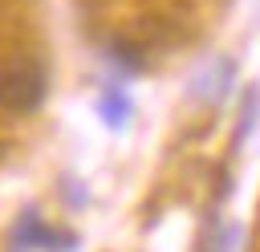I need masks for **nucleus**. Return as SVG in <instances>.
I'll list each match as a JSON object with an SVG mask.
<instances>
[{
	"label": "nucleus",
	"instance_id": "f257e3e1",
	"mask_svg": "<svg viewBox=\"0 0 260 252\" xmlns=\"http://www.w3.org/2000/svg\"><path fill=\"white\" fill-rule=\"evenodd\" d=\"M45 102V69L28 57H12L0 65V110L28 114Z\"/></svg>",
	"mask_w": 260,
	"mask_h": 252
},
{
	"label": "nucleus",
	"instance_id": "f03ea898",
	"mask_svg": "<svg viewBox=\"0 0 260 252\" xmlns=\"http://www.w3.org/2000/svg\"><path fill=\"white\" fill-rule=\"evenodd\" d=\"M53 244H61V236H57V232H49V228L41 224V215H37V211H24V215L16 219V228H12V248H16V252H20V248L41 252V248H53Z\"/></svg>",
	"mask_w": 260,
	"mask_h": 252
},
{
	"label": "nucleus",
	"instance_id": "7ed1b4c3",
	"mask_svg": "<svg viewBox=\"0 0 260 252\" xmlns=\"http://www.w3.org/2000/svg\"><path fill=\"white\" fill-rule=\"evenodd\" d=\"M98 110H102V118H106L110 126H122V122L130 118V98H122L118 89H102Z\"/></svg>",
	"mask_w": 260,
	"mask_h": 252
}]
</instances>
